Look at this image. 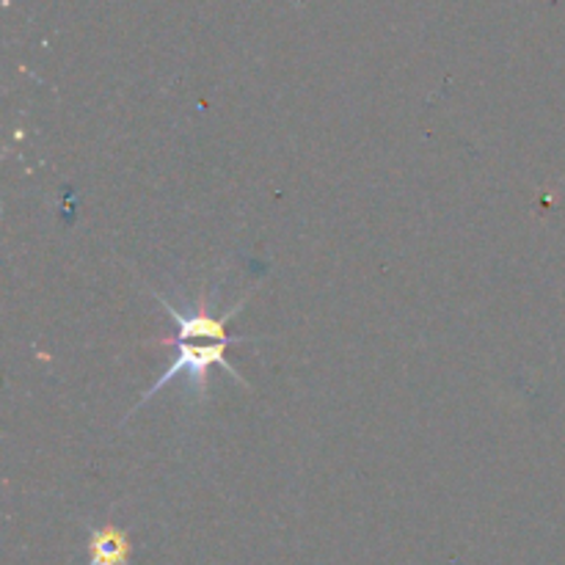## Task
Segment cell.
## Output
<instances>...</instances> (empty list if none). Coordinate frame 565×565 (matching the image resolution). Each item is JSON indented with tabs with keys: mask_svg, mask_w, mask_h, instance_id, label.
<instances>
[{
	"mask_svg": "<svg viewBox=\"0 0 565 565\" xmlns=\"http://www.w3.org/2000/svg\"><path fill=\"white\" fill-rule=\"evenodd\" d=\"M88 550H92V561H88V565L130 563V544H127V535L121 533L119 527H114V524L94 530L92 541H88Z\"/></svg>",
	"mask_w": 565,
	"mask_h": 565,
	"instance_id": "7a4b0ae2",
	"label": "cell"
},
{
	"mask_svg": "<svg viewBox=\"0 0 565 565\" xmlns=\"http://www.w3.org/2000/svg\"><path fill=\"white\" fill-rule=\"evenodd\" d=\"M152 296L158 298L160 307L166 309V315H169L171 323H174V337H160L158 345L177 348V351H174V359L169 362V367H166V373L160 375V379L149 386L147 395H143L141 401L132 406L130 417L143 406V403L152 401V397L158 395L163 386H169L171 381L180 379V375H188V384H191L193 397L204 403L207 401L210 370L213 367H224V373L230 375V379H235L237 384H243L246 390H252V386H248V381L243 379V375L232 367L230 359H226V345H246V342L259 340V337H232L230 331H226L230 320L235 318L243 307H246L248 298H252V292H248V296H243L232 309H226L221 318L207 315V301H204V298L196 303L199 309H193L191 315H185V312H180L174 303L166 301L160 292L152 290Z\"/></svg>",
	"mask_w": 565,
	"mask_h": 565,
	"instance_id": "6da1fadb",
	"label": "cell"
}]
</instances>
